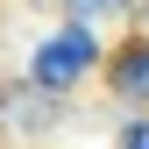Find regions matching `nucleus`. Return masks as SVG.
Listing matches in <instances>:
<instances>
[{
  "label": "nucleus",
  "instance_id": "f257e3e1",
  "mask_svg": "<svg viewBox=\"0 0 149 149\" xmlns=\"http://www.w3.org/2000/svg\"><path fill=\"white\" fill-rule=\"evenodd\" d=\"M85 64H92V36H85V29H64L57 43H50L43 57H36V78L57 92V85H71V78H78Z\"/></svg>",
  "mask_w": 149,
  "mask_h": 149
},
{
  "label": "nucleus",
  "instance_id": "f03ea898",
  "mask_svg": "<svg viewBox=\"0 0 149 149\" xmlns=\"http://www.w3.org/2000/svg\"><path fill=\"white\" fill-rule=\"evenodd\" d=\"M107 85L121 100H149V36H128L114 57H107Z\"/></svg>",
  "mask_w": 149,
  "mask_h": 149
}]
</instances>
